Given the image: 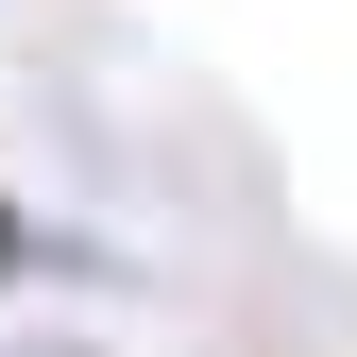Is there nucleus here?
<instances>
[{
	"mask_svg": "<svg viewBox=\"0 0 357 357\" xmlns=\"http://www.w3.org/2000/svg\"><path fill=\"white\" fill-rule=\"evenodd\" d=\"M17 255H34V221H17V188H0V273H17Z\"/></svg>",
	"mask_w": 357,
	"mask_h": 357,
	"instance_id": "f257e3e1",
	"label": "nucleus"
},
{
	"mask_svg": "<svg viewBox=\"0 0 357 357\" xmlns=\"http://www.w3.org/2000/svg\"><path fill=\"white\" fill-rule=\"evenodd\" d=\"M52 357H102V340H52Z\"/></svg>",
	"mask_w": 357,
	"mask_h": 357,
	"instance_id": "f03ea898",
	"label": "nucleus"
}]
</instances>
